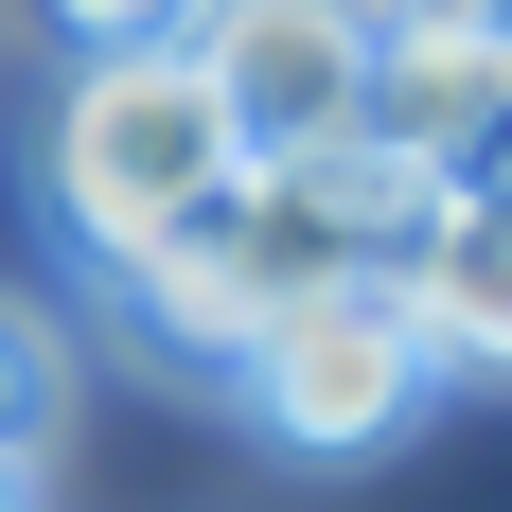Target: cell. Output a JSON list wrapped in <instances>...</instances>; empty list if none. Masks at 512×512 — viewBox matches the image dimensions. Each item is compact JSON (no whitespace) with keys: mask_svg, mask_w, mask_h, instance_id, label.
I'll use <instances>...</instances> for the list:
<instances>
[{"mask_svg":"<svg viewBox=\"0 0 512 512\" xmlns=\"http://www.w3.org/2000/svg\"><path fill=\"white\" fill-rule=\"evenodd\" d=\"M424 177L407 159H371V142H301V159H248L230 195L177 230L159 265H124L106 301H124V336H142L159 371H230L283 301H318V283H407L424 248Z\"/></svg>","mask_w":512,"mask_h":512,"instance_id":"cell-1","label":"cell"},{"mask_svg":"<svg viewBox=\"0 0 512 512\" xmlns=\"http://www.w3.org/2000/svg\"><path fill=\"white\" fill-rule=\"evenodd\" d=\"M230 177H248V159H230V106L195 89V53H71V71H53L36 195H53V230H71L106 283L159 265Z\"/></svg>","mask_w":512,"mask_h":512,"instance_id":"cell-2","label":"cell"},{"mask_svg":"<svg viewBox=\"0 0 512 512\" xmlns=\"http://www.w3.org/2000/svg\"><path fill=\"white\" fill-rule=\"evenodd\" d=\"M212 389H230V407L283 442V460H389V442H407V424L442 407L460 371L424 354L407 283H318V301H283L248 354L212 371Z\"/></svg>","mask_w":512,"mask_h":512,"instance_id":"cell-3","label":"cell"},{"mask_svg":"<svg viewBox=\"0 0 512 512\" xmlns=\"http://www.w3.org/2000/svg\"><path fill=\"white\" fill-rule=\"evenodd\" d=\"M195 89L230 106V159H301V142H354V89H371V0H195Z\"/></svg>","mask_w":512,"mask_h":512,"instance_id":"cell-4","label":"cell"},{"mask_svg":"<svg viewBox=\"0 0 512 512\" xmlns=\"http://www.w3.org/2000/svg\"><path fill=\"white\" fill-rule=\"evenodd\" d=\"M407 318H424V354H442V371L512 389V195H442V212H424Z\"/></svg>","mask_w":512,"mask_h":512,"instance_id":"cell-5","label":"cell"},{"mask_svg":"<svg viewBox=\"0 0 512 512\" xmlns=\"http://www.w3.org/2000/svg\"><path fill=\"white\" fill-rule=\"evenodd\" d=\"M53 424H71V318L0 283V460H53Z\"/></svg>","mask_w":512,"mask_h":512,"instance_id":"cell-6","label":"cell"},{"mask_svg":"<svg viewBox=\"0 0 512 512\" xmlns=\"http://www.w3.org/2000/svg\"><path fill=\"white\" fill-rule=\"evenodd\" d=\"M18 18L53 36V71H71V53H177L195 36V0H18Z\"/></svg>","mask_w":512,"mask_h":512,"instance_id":"cell-7","label":"cell"},{"mask_svg":"<svg viewBox=\"0 0 512 512\" xmlns=\"http://www.w3.org/2000/svg\"><path fill=\"white\" fill-rule=\"evenodd\" d=\"M371 36H512V0H371Z\"/></svg>","mask_w":512,"mask_h":512,"instance_id":"cell-8","label":"cell"},{"mask_svg":"<svg viewBox=\"0 0 512 512\" xmlns=\"http://www.w3.org/2000/svg\"><path fill=\"white\" fill-rule=\"evenodd\" d=\"M460 195H512V124H495V142H477V177H460Z\"/></svg>","mask_w":512,"mask_h":512,"instance_id":"cell-9","label":"cell"},{"mask_svg":"<svg viewBox=\"0 0 512 512\" xmlns=\"http://www.w3.org/2000/svg\"><path fill=\"white\" fill-rule=\"evenodd\" d=\"M0 512H36V460H0Z\"/></svg>","mask_w":512,"mask_h":512,"instance_id":"cell-10","label":"cell"}]
</instances>
